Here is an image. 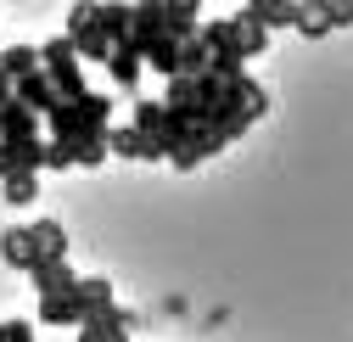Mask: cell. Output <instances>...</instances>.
Returning a JSON list of instances; mask_svg holds the SVG:
<instances>
[{
  "label": "cell",
  "instance_id": "9c48e42d",
  "mask_svg": "<svg viewBox=\"0 0 353 342\" xmlns=\"http://www.w3.org/2000/svg\"><path fill=\"white\" fill-rule=\"evenodd\" d=\"M247 12L263 28H297L303 23V0H247Z\"/></svg>",
  "mask_w": 353,
  "mask_h": 342
},
{
  "label": "cell",
  "instance_id": "5b68a950",
  "mask_svg": "<svg viewBox=\"0 0 353 342\" xmlns=\"http://www.w3.org/2000/svg\"><path fill=\"white\" fill-rule=\"evenodd\" d=\"M17 101H28L39 118H51L57 107H62V96H57V79L39 68V73H28V79H17Z\"/></svg>",
  "mask_w": 353,
  "mask_h": 342
},
{
  "label": "cell",
  "instance_id": "7a4b0ae2",
  "mask_svg": "<svg viewBox=\"0 0 353 342\" xmlns=\"http://www.w3.org/2000/svg\"><path fill=\"white\" fill-rule=\"evenodd\" d=\"M39 123H46V118H39L28 101H6V107H0V141H6V146L46 141V130H39Z\"/></svg>",
  "mask_w": 353,
  "mask_h": 342
},
{
  "label": "cell",
  "instance_id": "4fadbf2b",
  "mask_svg": "<svg viewBox=\"0 0 353 342\" xmlns=\"http://www.w3.org/2000/svg\"><path fill=\"white\" fill-rule=\"evenodd\" d=\"M0 259L12 270H28L34 275V241H28V225H6L0 230Z\"/></svg>",
  "mask_w": 353,
  "mask_h": 342
},
{
  "label": "cell",
  "instance_id": "d6986e66",
  "mask_svg": "<svg viewBox=\"0 0 353 342\" xmlns=\"http://www.w3.org/2000/svg\"><path fill=\"white\" fill-rule=\"evenodd\" d=\"M51 79H57V96L62 101H84V96H90V84H84V62H73V68H62Z\"/></svg>",
  "mask_w": 353,
  "mask_h": 342
},
{
  "label": "cell",
  "instance_id": "9a60e30c",
  "mask_svg": "<svg viewBox=\"0 0 353 342\" xmlns=\"http://www.w3.org/2000/svg\"><path fill=\"white\" fill-rule=\"evenodd\" d=\"M79 62V46L68 34H51V39H39V68L46 73H62V68H73Z\"/></svg>",
  "mask_w": 353,
  "mask_h": 342
},
{
  "label": "cell",
  "instance_id": "6da1fadb",
  "mask_svg": "<svg viewBox=\"0 0 353 342\" xmlns=\"http://www.w3.org/2000/svg\"><path fill=\"white\" fill-rule=\"evenodd\" d=\"M112 130V96L90 90L84 101H62L46 118V141H84V135H107Z\"/></svg>",
  "mask_w": 353,
  "mask_h": 342
},
{
  "label": "cell",
  "instance_id": "7402d4cb",
  "mask_svg": "<svg viewBox=\"0 0 353 342\" xmlns=\"http://www.w3.org/2000/svg\"><path fill=\"white\" fill-rule=\"evenodd\" d=\"M17 174V157H12V146H0V185H6Z\"/></svg>",
  "mask_w": 353,
  "mask_h": 342
},
{
  "label": "cell",
  "instance_id": "2e32d148",
  "mask_svg": "<svg viewBox=\"0 0 353 342\" xmlns=\"http://www.w3.org/2000/svg\"><path fill=\"white\" fill-rule=\"evenodd\" d=\"M107 146H112V157H141V163H152L146 135L135 130V123H118V130H107Z\"/></svg>",
  "mask_w": 353,
  "mask_h": 342
},
{
  "label": "cell",
  "instance_id": "5bb4252c",
  "mask_svg": "<svg viewBox=\"0 0 353 342\" xmlns=\"http://www.w3.org/2000/svg\"><path fill=\"white\" fill-rule=\"evenodd\" d=\"M73 292H79V286H73ZM73 292H62V297H39V309H34V314L46 320V325H73V331H79L84 314H79V297H73Z\"/></svg>",
  "mask_w": 353,
  "mask_h": 342
},
{
  "label": "cell",
  "instance_id": "8fae6325",
  "mask_svg": "<svg viewBox=\"0 0 353 342\" xmlns=\"http://www.w3.org/2000/svg\"><path fill=\"white\" fill-rule=\"evenodd\" d=\"M0 73H6V79L39 73V46H34V39H12V46H0Z\"/></svg>",
  "mask_w": 353,
  "mask_h": 342
},
{
  "label": "cell",
  "instance_id": "603a6c76",
  "mask_svg": "<svg viewBox=\"0 0 353 342\" xmlns=\"http://www.w3.org/2000/svg\"><path fill=\"white\" fill-rule=\"evenodd\" d=\"M6 101H17V79H6V73H0V107H6Z\"/></svg>",
  "mask_w": 353,
  "mask_h": 342
},
{
  "label": "cell",
  "instance_id": "44dd1931",
  "mask_svg": "<svg viewBox=\"0 0 353 342\" xmlns=\"http://www.w3.org/2000/svg\"><path fill=\"white\" fill-rule=\"evenodd\" d=\"M6 342H34V325H28L23 314H12V320H6Z\"/></svg>",
  "mask_w": 353,
  "mask_h": 342
},
{
  "label": "cell",
  "instance_id": "7c38bea8",
  "mask_svg": "<svg viewBox=\"0 0 353 342\" xmlns=\"http://www.w3.org/2000/svg\"><path fill=\"white\" fill-rule=\"evenodd\" d=\"M79 281H84V275H79L68 259H62V264H39V270H34V292H39V297H62V292H73Z\"/></svg>",
  "mask_w": 353,
  "mask_h": 342
},
{
  "label": "cell",
  "instance_id": "30bf717a",
  "mask_svg": "<svg viewBox=\"0 0 353 342\" xmlns=\"http://www.w3.org/2000/svg\"><path fill=\"white\" fill-rule=\"evenodd\" d=\"M141 62H146V51L135 46V34H129L123 46L112 51V62H107V73H112V84H123V90H135V84H141Z\"/></svg>",
  "mask_w": 353,
  "mask_h": 342
},
{
  "label": "cell",
  "instance_id": "ba28073f",
  "mask_svg": "<svg viewBox=\"0 0 353 342\" xmlns=\"http://www.w3.org/2000/svg\"><path fill=\"white\" fill-rule=\"evenodd\" d=\"M135 46H141V39H135ZM180 46H185V39H174V34L163 28V34H152V39H146L141 51H146V62H152L163 79H180Z\"/></svg>",
  "mask_w": 353,
  "mask_h": 342
},
{
  "label": "cell",
  "instance_id": "cb8c5ba5",
  "mask_svg": "<svg viewBox=\"0 0 353 342\" xmlns=\"http://www.w3.org/2000/svg\"><path fill=\"white\" fill-rule=\"evenodd\" d=\"M0 342H6V320H0Z\"/></svg>",
  "mask_w": 353,
  "mask_h": 342
},
{
  "label": "cell",
  "instance_id": "3957f363",
  "mask_svg": "<svg viewBox=\"0 0 353 342\" xmlns=\"http://www.w3.org/2000/svg\"><path fill=\"white\" fill-rule=\"evenodd\" d=\"M353 23V0H303V34H325V28H347Z\"/></svg>",
  "mask_w": 353,
  "mask_h": 342
},
{
  "label": "cell",
  "instance_id": "277c9868",
  "mask_svg": "<svg viewBox=\"0 0 353 342\" xmlns=\"http://www.w3.org/2000/svg\"><path fill=\"white\" fill-rule=\"evenodd\" d=\"M28 241H34V270L68 259V230L57 219H28Z\"/></svg>",
  "mask_w": 353,
  "mask_h": 342
},
{
  "label": "cell",
  "instance_id": "52a82bcc",
  "mask_svg": "<svg viewBox=\"0 0 353 342\" xmlns=\"http://www.w3.org/2000/svg\"><path fill=\"white\" fill-rule=\"evenodd\" d=\"M230 146V135L225 130H213V123H202V130L191 135V146L180 152V157H174V168H196V163H208V157H219V152H225Z\"/></svg>",
  "mask_w": 353,
  "mask_h": 342
},
{
  "label": "cell",
  "instance_id": "8992f818",
  "mask_svg": "<svg viewBox=\"0 0 353 342\" xmlns=\"http://www.w3.org/2000/svg\"><path fill=\"white\" fill-rule=\"evenodd\" d=\"M73 297H79V314H84V320H101L107 309H118V297H112V281H107V275H84Z\"/></svg>",
  "mask_w": 353,
  "mask_h": 342
},
{
  "label": "cell",
  "instance_id": "ffe728a7",
  "mask_svg": "<svg viewBox=\"0 0 353 342\" xmlns=\"http://www.w3.org/2000/svg\"><path fill=\"white\" fill-rule=\"evenodd\" d=\"M46 168H57V174L73 168V146H68V141H46Z\"/></svg>",
  "mask_w": 353,
  "mask_h": 342
},
{
  "label": "cell",
  "instance_id": "ac0fdd59",
  "mask_svg": "<svg viewBox=\"0 0 353 342\" xmlns=\"http://www.w3.org/2000/svg\"><path fill=\"white\" fill-rule=\"evenodd\" d=\"M0 197H6V208H28L39 197V174H12L6 185H0Z\"/></svg>",
  "mask_w": 353,
  "mask_h": 342
},
{
  "label": "cell",
  "instance_id": "e0dca14e",
  "mask_svg": "<svg viewBox=\"0 0 353 342\" xmlns=\"http://www.w3.org/2000/svg\"><path fill=\"white\" fill-rule=\"evenodd\" d=\"M68 146H73V163H79V168H101V163L112 157L107 135H84V141H68Z\"/></svg>",
  "mask_w": 353,
  "mask_h": 342
}]
</instances>
